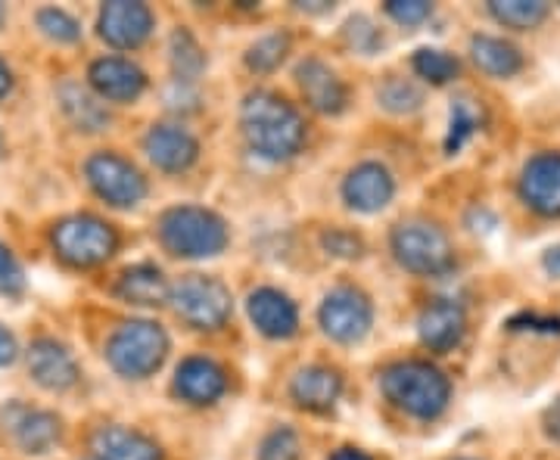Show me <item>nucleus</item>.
<instances>
[{
  "instance_id": "40",
  "label": "nucleus",
  "mask_w": 560,
  "mask_h": 460,
  "mask_svg": "<svg viewBox=\"0 0 560 460\" xmlns=\"http://www.w3.org/2000/svg\"><path fill=\"white\" fill-rule=\"evenodd\" d=\"M545 268H548L555 278H560V246H555V249H548V252H545Z\"/></svg>"
},
{
  "instance_id": "17",
  "label": "nucleus",
  "mask_w": 560,
  "mask_h": 460,
  "mask_svg": "<svg viewBox=\"0 0 560 460\" xmlns=\"http://www.w3.org/2000/svg\"><path fill=\"white\" fill-rule=\"evenodd\" d=\"M28 374L44 389L62 392V389H72L79 380V364L62 342L38 340L28 349Z\"/></svg>"
},
{
  "instance_id": "20",
  "label": "nucleus",
  "mask_w": 560,
  "mask_h": 460,
  "mask_svg": "<svg viewBox=\"0 0 560 460\" xmlns=\"http://www.w3.org/2000/svg\"><path fill=\"white\" fill-rule=\"evenodd\" d=\"M228 389V377L215 361L187 358L175 370V392L190 404H212Z\"/></svg>"
},
{
  "instance_id": "25",
  "label": "nucleus",
  "mask_w": 560,
  "mask_h": 460,
  "mask_svg": "<svg viewBox=\"0 0 560 460\" xmlns=\"http://www.w3.org/2000/svg\"><path fill=\"white\" fill-rule=\"evenodd\" d=\"M60 106L69 116V121L81 131H103L109 125V113L91 91H84L81 84H62Z\"/></svg>"
},
{
  "instance_id": "28",
  "label": "nucleus",
  "mask_w": 560,
  "mask_h": 460,
  "mask_svg": "<svg viewBox=\"0 0 560 460\" xmlns=\"http://www.w3.org/2000/svg\"><path fill=\"white\" fill-rule=\"evenodd\" d=\"M415 72H418L420 79H427L430 84H448V81L458 75V60L452 57V54H445V50H436V47H420L418 54H415Z\"/></svg>"
},
{
  "instance_id": "44",
  "label": "nucleus",
  "mask_w": 560,
  "mask_h": 460,
  "mask_svg": "<svg viewBox=\"0 0 560 460\" xmlns=\"http://www.w3.org/2000/svg\"><path fill=\"white\" fill-rule=\"evenodd\" d=\"M0 150H3V143H0Z\"/></svg>"
},
{
  "instance_id": "21",
  "label": "nucleus",
  "mask_w": 560,
  "mask_h": 460,
  "mask_svg": "<svg viewBox=\"0 0 560 460\" xmlns=\"http://www.w3.org/2000/svg\"><path fill=\"white\" fill-rule=\"evenodd\" d=\"M97 460H162L160 445L128 426H103L94 433Z\"/></svg>"
},
{
  "instance_id": "3",
  "label": "nucleus",
  "mask_w": 560,
  "mask_h": 460,
  "mask_svg": "<svg viewBox=\"0 0 560 460\" xmlns=\"http://www.w3.org/2000/svg\"><path fill=\"white\" fill-rule=\"evenodd\" d=\"M165 249L180 259H209L228 246V224L202 205H175L160 219Z\"/></svg>"
},
{
  "instance_id": "11",
  "label": "nucleus",
  "mask_w": 560,
  "mask_h": 460,
  "mask_svg": "<svg viewBox=\"0 0 560 460\" xmlns=\"http://www.w3.org/2000/svg\"><path fill=\"white\" fill-rule=\"evenodd\" d=\"M523 202L545 219H560V153H539L521 172Z\"/></svg>"
},
{
  "instance_id": "18",
  "label": "nucleus",
  "mask_w": 560,
  "mask_h": 460,
  "mask_svg": "<svg viewBox=\"0 0 560 460\" xmlns=\"http://www.w3.org/2000/svg\"><path fill=\"white\" fill-rule=\"evenodd\" d=\"M246 308H249L253 323L259 327L265 337H271V340H287V337H293L296 327H300V311H296V305L290 302V296H283L280 290H271V286L256 290V293L249 296V302H246Z\"/></svg>"
},
{
  "instance_id": "9",
  "label": "nucleus",
  "mask_w": 560,
  "mask_h": 460,
  "mask_svg": "<svg viewBox=\"0 0 560 460\" xmlns=\"http://www.w3.org/2000/svg\"><path fill=\"white\" fill-rule=\"evenodd\" d=\"M320 327L330 340L337 342H359L368 337L371 330V320H374V308H371V299L361 293V290H352V286H340L334 293H327L324 302H320L318 311Z\"/></svg>"
},
{
  "instance_id": "41",
  "label": "nucleus",
  "mask_w": 560,
  "mask_h": 460,
  "mask_svg": "<svg viewBox=\"0 0 560 460\" xmlns=\"http://www.w3.org/2000/svg\"><path fill=\"white\" fill-rule=\"evenodd\" d=\"M330 460H371L364 451H355V448H340V451H334Z\"/></svg>"
},
{
  "instance_id": "23",
  "label": "nucleus",
  "mask_w": 560,
  "mask_h": 460,
  "mask_svg": "<svg viewBox=\"0 0 560 460\" xmlns=\"http://www.w3.org/2000/svg\"><path fill=\"white\" fill-rule=\"evenodd\" d=\"M116 293L131 305H162V302H168L172 286L156 264H135V268L121 271Z\"/></svg>"
},
{
  "instance_id": "1",
  "label": "nucleus",
  "mask_w": 560,
  "mask_h": 460,
  "mask_svg": "<svg viewBox=\"0 0 560 460\" xmlns=\"http://www.w3.org/2000/svg\"><path fill=\"white\" fill-rule=\"evenodd\" d=\"M243 134L261 160L283 162L296 156L305 141L302 116L271 91H253L241 109Z\"/></svg>"
},
{
  "instance_id": "38",
  "label": "nucleus",
  "mask_w": 560,
  "mask_h": 460,
  "mask_svg": "<svg viewBox=\"0 0 560 460\" xmlns=\"http://www.w3.org/2000/svg\"><path fill=\"white\" fill-rule=\"evenodd\" d=\"M13 361H16V340L7 327H0V367H7Z\"/></svg>"
},
{
  "instance_id": "4",
  "label": "nucleus",
  "mask_w": 560,
  "mask_h": 460,
  "mask_svg": "<svg viewBox=\"0 0 560 460\" xmlns=\"http://www.w3.org/2000/svg\"><path fill=\"white\" fill-rule=\"evenodd\" d=\"M165 355H168V337L153 320H125L106 342V358L113 370L131 380H143L153 370H160Z\"/></svg>"
},
{
  "instance_id": "14",
  "label": "nucleus",
  "mask_w": 560,
  "mask_h": 460,
  "mask_svg": "<svg viewBox=\"0 0 560 460\" xmlns=\"http://www.w3.org/2000/svg\"><path fill=\"white\" fill-rule=\"evenodd\" d=\"M88 81H91V87L97 91L101 101L113 103L138 101L140 94L147 91L143 69L131 60H121V57H103V60L91 62Z\"/></svg>"
},
{
  "instance_id": "6",
  "label": "nucleus",
  "mask_w": 560,
  "mask_h": 460,
  "mask_svg": "<svg viewBox=\"0 0 560 460\" xmlns=\"http://www.w3.org/2000/svg\"><path fill=\"white\" fill-rule=\"evenodd\" d=\"M168 302L175 315L197 330H215L231 318V290L219 278L187 274L172 286Z\"/></svg>"
},
{
  "instance_id": "22",
  "label": "nucleus",
  "mask_w": 560,
  "mask_h": 460,
  "mask_svg": "<svg viewBox=\"0 0 560 460\" xmlns=\"http://www.w3.org/2000/svg\"><path fill=\"white\" fill-rule=\"evenodd\" d=\"M340 389L342 380L337 370H330L324 364H312V367H302L293 377L290 396L305 411H327L334 401L340 399Z\"/></svg>"
},
{
  "instance_id": "16",
  "label": "nucleus",
  "mask_w": 560,
  "mask_h": 460,
  "mask_svg": "<svg viewBox=\"0 0 560 460\" xmlns=\"http://www.w3.org/2000/svg\"><path fill=\"white\" fill-rule=\"evenodd\" d=\"M296 84L305 103L320 116H340L346 109V87L327 62L302 60L296 66Z\"/></svg>"
},
{
  "instance_id": "43",
  "label": "nucleus",
  "mask_w": 560,
  "mask_h": 460,
  "mask_svg": "<svg viewBox=\"0 0 560 460\" xmlns=\"http://www.w3.org/2000/svg\"><path fill=\"white\" fill-rule=\"evenodd\" d=\"M3 20H7V7L0 3V25H3Z\"/></svg>"
},
{
  "instance_id": "36",
  "label": "nucleus",
  "mask_w": 560,
  "mask_h": 460,
  "mask_svg": "<svg viewBox=\"0 0 560 460\" xmlns=\"http://www.w3.org/2000/svg\"><path fill=\"white\" fill-rule=\"evenodd\" d=\"M346 38H349V44H352L355 50H361V54H374L377 44H381L377 28L371 25V20H364V16H355V20L346 22Z\"/></svg>"
},
{
  "instance_id": "42",
  "label": "nucleus",
  "mask_w": 560,
  "mask_h": 460,
  "mask_svg": "<svg viewBox=\"0 0 560 460\" xmlns=\"http://www.w3.org/2000/svg\"><path fill=\"white\" fill-rule=\"evenodd\" d=\"M10 84H13V79H10V69H7V62L0 60V97L10 91Z\"/></svg>"
},
{
  "instance_id": "12",
  "label": "nucleus",
  "mask_w": 560,
  "mask_h": 460,
  "mask_svg": "<svg viewBox=\"0 0 560 460\" xmlns=\"http://www.w3.org/2000/svg\"><path fill=\"white\" fill-rule=\"evenodd\" d=\"M3 429L25 455H47L60 441V421L50 411H35L25 404H10L3 411Z\"/></svg>"
},
{
  "instance_id": "26",
  "label": "nucleus",
  "mask_w": 560,
  "mask_h": 460,
  "mask_svg": "<svg viewBox=\"0 0 560 460\" xmlns=\"http://www.w3.org/2000/svg\"><path fill=\"white\" fill-rule=\"evenodd\" d=\"M489 13L501 25L526 32V28H536L548 16V7L541 0H492L489 3Z\"/></svg>"
},
{
  "instance_id": "31",
  "label": "nucleus",
  "mask_w": 560,
  "mask_h": 460,
  "mask_svg": "<svg viewBox=\"0 0 560 460\" xmlns=\"http://www.w3.org/2000/svg\"><path fill=\"white\" fill-rule=\"evenodd\" d=\"M38 28L57 44H72V40L81 38V25L75 16H69L66 10H57V7H47L38 13Z\"/></svg>"
},
{
  "instance_id": "30",
  "label": "nucleus",
  "mask_w": 560,
  "mask_h": 460,
  "mask_svg": "<svg viewBox=\"0 0 560 460\" xmlns=\"http://www.w3.org/2000/svg\"><path fill=\"white\" fill-rule=\"evenodd\" d=\"M480 128V116L467 101H458L452 106V125H448V138H445V150L458 153L464 143L470 141V134Z\"/></svg>"
},
{
  "instance_id": "24",
  "label": "nucleus",
  "mask_w": 560,
  "mask_h": 460,
  "mask_svg": "<svg viewBox=\"0 0 560 460\" xmlns=\"http://www.w3.org/2000/svg\"><path fill=\"white\" fill-rule=\"evenodd\" d=\"M470 57L492 79H511L523 69L521 50L511 40L492 38V35H477L470 40Z\"/></svg>"
},
{
  "instance_id": "33",
  "label": "nucleus",
  "mask_w": 560,
  "mask_h": 460,
  "mask_svg": "<svg viewBox=\"0 0 560 460\" xmlns=\"http://www.w3.org/2000/svg\"><path fill=\"white\" fill-rule=\"evenodd\" d=\"M381 103L393 113H415L420 106V91L401 79H389L381 87Z\"/></svg>"
},
{
  "instance_id": "39",
  "label": "nucleus",
  "mask_w": 560,
  "mask_h": 460,
  "mask_svg": "<svg viewBox=\"0 0 560 460\" xmlns=\"http://www.w3.org/2000/svg\"><path fill=\"white\" fill-rule=\"evenodd\" d=\"M541 423H545V433L551 436L555 441H560V399L545 411V417H541Z\"/></svg>"
},
{
  "instance_id": "29",
  "label": "nucleus",
  "mask_w": 560,
  "mask_h": 460,
  "mask_svg": "<svg viewBox=\"0 0 560 460\" xmlns=\"http://www.w3.org/2000/svg\"><path fill=\"white\" fill-rule=\"evenodd\" d=\"M290 50V38L287 35H268V38L256 40L249 50H246V66L253 72H275L283 57Z\"/></svg>"
},
{
  "instance_id": "35",
  "label": "nucleus",
  "mask_w": 560,
  "mask_h": 460,
  "mask_svg": "<svg viewBox=\"0 0 560 460\" xmlns=\"http://www.w3.org/2000/svg\"><path fill=\"white\" fill-rule=\"evenodd\" d=\"M386 13L399 25H420L423 20H430L433 7L427 0H389L386 3Z\"/></svg>"
},
{
  "instance_id": "34",
  "label": "nucleus",
  "mask_w": 560,
  "mask_h": 460,
  "mask_svg": "<svg viewBox=\"0 0 560 460\" xmlns=\"http://www.w3.org/2000/svg\"><path fill=\"white\" fill-rule=\"evenodd\" d=\"M25 290V274L16 256L0 243V296H20Z\"/></svg>"
},
{
  "instance_id": "19",
  "label": "nucleus",
  "mask_w": 560,
  "mask_h": 460,
  "mask_svg": "<svg viewBox=\"0 0 560 460\" xmlns=\"http://www.w3.org/2000/svg\"><path fill=\"white\" fill-rule=\"evenodd\" d=\"M467 330V318L464 308L448 299L430 302L418 318V333L423 345H430L433 352H448L464 340Z\"/></svg>"
},
{
  "instance_id": "2",
  "label": "nucleus",
  "mask_w": 560,
  "mask_h": 460,
  "mask_svg": "<svg viewBox=\"0 0 560 460\" xmlns=\"http://www.w3.org/2000/svg\"><path fill=\"white\" fill-rule=\"evenodd\" d=\"M383 396L393 401L399 411L418 417V421H433L445 411L452 399V382L440 367L427 361H401L383 370L381 377Z\"/></svg>"
},
{
  "instance_id": "8",
  "label": "nucleus",
  "mask_w": 560,
  "mask_h": 460,
  "mask_svg": "<svg viewBox=\"0 0 560 460\" xmlns=\"http://www.w3.org/2000/svg\"><path fill=\"white\" fill-rule=\"evenodd\" d=\"M84 175L88 184L94 187V193L106 200L109 205L131 209L147 197V180L128 160H121L116 153H97L84 162Z\"/></svg>"
},
{
  "instance_id": "13",
  "label": "nucleus",
  "mask_w": 560,
  "mask_h": 460,
  "mask_svg": "<svg viewBox=\"0 0 560 460\" xmlns=\"http://www.w3.org/2000/svg\"><path fill=\"white\" fill-rule=\"evenodd\" d=\"M143 150L162 172H187L200 160V143L180 125H153L143 138Z\"/></svg>"
},
{
  "instance_id": "32",
  "label": "nucleus",
  "mask_w": 560,
  "mask_h": 460,
  "mask_svg": "<svg viewBox=\"0 0 560 460\" xmlns=\"http://www.w3.org/2000/svg\"><path fill=\"white\" fill-rule=\"evenodd\" d=\"M259 460H300V436L287 426L268 433L259 448Z\"/></svg>"
},
{
  "instance_id": "10",
  "label": "nucleus",
  "mask_w": 560,
  "mask_h": 460,
  "mask_svg": "<svg viewBox=\"0 0 560 460\" xmlns=\"http://www.w3.org/2000/svg\"><path fill=\"white\" fill-rule=\"evenodd\" d=\"M101 38L119 50H135L153 32V10L135 0H113L101 10Z\"/></svg>"
},
{
  "instance_id": "37",
  "label": "nucleus",
  "mask_w": 560,
  "mask_h": 460,
  "mask_svg": "<svg viewBox=\"0 0 560 460\" xmlns=\"http://www.w3.org/2000/svg\"><path fill=\"white\" fill-rule=\"evenodd\" d=\"M320 243H324L327 256H337V259H359L361 249H364V243L349 231H330L320 237Z\"/></svg>"
},
{
  "instance_id": "7",
  "label": "nucleus",
  "mask_w": 560,
  "mask_h": 460,
  "mask_svg": "<svg viewBox=\"0 0 560 460\" xmlns=\"http://www.w3.org/2000/svg\"><path fill=\"white\" fill-rule=\"evenodd\" d=\"M116 231L94 215H72L54 227V249L75 268H94L116 252Z\"/></svg>"
},
{
  "instance_id": "15",
  "label": "nucleus",
  "mask_w": 560,
  "mask_h": 460,
  "mask_svg": "<svg viewBox=\"0 0 560 460\" xmlns=\"http://www.w3.org/2000/svg\"><path fill=\"white\" fill-rule=\"evenodd\" d=\"M393 193H396V180L377 162H364L342 180V200L349 202V209L364 212V215L381 212L383 205H389Z\"/></svg>"
},
{
  "instance_id": "27",
  "label": "nucleus",
  "mask_w": 560,
  "mask_h": 460,
  "mask_svg": "<svg viewBox=\"0 0 560 460\" xmlns=\"http://www.w3.org/2000/svg\"><path fill=\"white\" fill-rule=\"evenodd\" d=\"M168 54H172V69L178 81H194L202 72L206 66V57H202V47L197 44V38L190 32L178 28L172 35V44H168Z\"/></svg>"
},
{
  "instance_id": "5",
  "label": "nucleus",
  "mask_w": 560,
  "mask_h": 460,
  "mask_svg": "<svg viewBox=\"0 0 560 460\" xmlns=\"http://www.w3.org/2000/svg\"><path fill=\"white\" fill-rule=\"evenodd\" d=\"M393 252L401 268L415 274H445L455 264V249L445 237V231L430 221H408L393 231Z\"/></svg>"
}]
</instances>
